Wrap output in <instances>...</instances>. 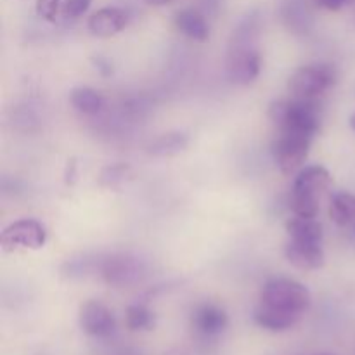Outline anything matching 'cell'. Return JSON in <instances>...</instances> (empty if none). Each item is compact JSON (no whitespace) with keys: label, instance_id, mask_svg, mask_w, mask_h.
Returning <instances> with one entry per match:
<instances>
[{"label":"cell","instance_id":"6da1fadb","mask_svg":"<svg viewBox=\"0 0 355 355\" xmlns=\"http://www.w3.org/2000/svg\"><path fill=\"white\" fill-rule=\"evenodd\" d=\"M260 23L252 14L238 24L229 42L227 76L236 85H250L262 69V55L259 51Z\"/></svg>","mask_w":355,"mask_h":355},{"label":"cell","instance_id":"7a4b0ae2","mask_svg":"<svg viewBox=\"0 0 355 355\" xmlns=\"http://www.w3.org/2000/svg\"><path fill=\"white\" fill-rule=\"evenodd\" d=\"M269 118L281 132H297L309 137H314L321 125L319 106L312 99L274 101L269 106Z\"/></svg>","mask_w":355,"mask_h":355},{"label":"cell","instance_id":"3957f363","mask_svg":"<svg viewBox=\"0 0 355 355\" xmlns=\"http://www.w3.org/2000/svg\"><path fill=\"white\" fill-rule=\"evenodd\" d=\"M262 304L270 307L283 309V311L304 314L311 307V291L302 283L288 277H276L267 281L262 290Z\"/></svg>","mask_w":355,"mask_h":355},{"label":"cell","instance_id":"277c9868","mask_svg":"<svg viewBox=\"0 0 355 355\" xmlns=\"http://www.w3.org/2000/svg\"><path fill=\"white\" fill-rule=\"evenodd\" d=\"M336 71L329 64H309L295 69L288 80V90L297 99H314L335 85Z\"/></svg>","mask_w":355,"mask_h":355},{"label":"cell","instance_id":"5b68a950","mask_svg":"<svg viewBox=\"0 0 355 355\" xmlns=\"http://www.w3.org/2000/svg\"><path fill=\"white\" fill-rule=\"evenodd\" d=\"M312 137L297 132H281L272 142V155L283 173L291 175L305 163L311 149Z\"/></svg>","mask_w":355,"mask_h":355},{"label":"cell","instance_id":"8992f818","mask_svg":"<svg viewBox=\"0 0 355 355\" xmlns=\"http://www.w3.org/2000/svg\"><path fill=\"white\" fill-rule=\"evenodd\" d=\"M47 241V231L44 225L35 218H23L7 225L0 234V243L6 250L10 248H30L38 250Z\"/></svg>","mask_w":355,"mask_h":355},{"label":"cell","instance_id":"52a82bcc","mask_svg":"<svg viewBox=\"0 0 355 355\" xmlns=\"http://www.w3.org/2000/svg\"><path fill=\"white\" fill-rule=\"evenodd\" d=\"M80 326L90 336H110L116 328V321L106 305L89 300L80 307Z\"/></svg>","mask_w":355,"mask_h":355},{"label":"cell","instance_id":"ba28073f","mask_svg":"<svg viewBox=\"0 0 355 355\" xmlns=\"http://www.w3.org/2000/svg\"><path fill=\"white\" fill-rule=\"evenodd\" d=\"M288 262L300 270H315L324 266V250L321 243H309L290 239L284 248Z\"/></svg>","mask_w":355,"mask_h":355},{"label":"cell","instance_id":"9c48e42d","mask_svg":"<svg viewBox=\"0 0 355 355\" xmlns=\"http://www.w3.org/2000/svg\"><path fill=\"white\" fill-rule=\"evenodd\" d=\"M89 31L96 37H113L127 28L128 16L120 7H104L94 12L87 21Z\"/></svg>","mask_w":355,"mask_h":355},{"label":"cell","instance_id":"30bf717a","mask_svg":"<svg viewBox=\"0 0 355 355\" xmlns=\"http://www.w3.org/2000/svg\"><path fill=\"white\" fill-rule=\"evenodd\" d=\"M300 318L302 314L270 307V305L262 304V302L253 312V319H255L257 324L263 329H269V331H286V329L293 328L300 321Z\"/></svg>","mask_w":355,"mask_h":355},{"label":"cell","instance_id":"8fae6325","mask_svg":"<svg viewBox=\"0 0 355 355\" xmlns=\"http://www.w3.org/2000/svg\"><path fill=\"white\" fill-rule=\"evenodd\" d=\"M227 314L224 309L214 304H203L194 311L193 324L196 331L205 336H217L227 328Z\"/></svg>","mask_w":355,"mask_h":355},{"label":"cell","instance_id":"7c38bea8","mask_svg":"<svg viewBox=\"0 0 355 355\" xmlns=\"http://www.w3.org/2000/svg\"><path fill=\"white\" fill-rule=\"evenodd\" d=\"M141 266L128 257H111L103 263V277L113 286H123L139 279Z\"/></svg>","mask_w":355,"mask_h":355},{"label":"cell","instance_id":"4fadbf2b","mask_svg":"<svg viewBox=\"0 0 355 355\" xmlns=\"http://www.w3.org/2000/svg\"><path fill=\"white\" fill-rule=\"evenodd\" d=\"M331 184V175H329L328 170L321 165H311L305 166L304 170H300L293 182V189L298 193H307L312 196H318L322 191L328 189V186Z\"/></svg>","mask_w":355,"mask_h":355},{"label":"cell","instance_id":"5bb4252c","mask_svg":"<svg viewBox=\"0 0 355 355\" xmlns=\"http://www.w3.org/2000/svg\"><path fill=\"white\" fill-rule=\"evenodd\" d=\"M177 30L187 38L196 42H207L210 37V28L207 19L194 9H184L175 16Z\"/></svg>","mask_w":355,"mask_h":355},{"label":"cell","instance_id":"9a60e30c","mask_svg":"<svg viewBox=\"0 0 355 355\" xmlns=\"http://www.w3.org/2000/svg\"><path fill=\"white\" fill-rule=\"evenodd\" d=\"M187 146H189V137L184 132H168L155 139L148 146V153L156 158H170L182 153Z\"/></svg>","mask_w":355,"mask_h":355},{"label":"cell","instance_id":"2e32d148","mask_svg":"<svg viewBox=\"0 0 355 355\" xmlns=\"http://www.w3.org/2000/svg\"><path fill=\"white\" fill-rule=\"evenodd\" d=\"M286 232L290 239L309 243H322V225L319 220L309 217H297L286 222Z\"/></svg>","mask_w":355,"mask_h":355},{"label":"cell","instance_id":"e0dca14e","mask_svg":"<svg viewBox=\"0 0 355 355\" xmlns=\"http://www.w3.org/2000/svg\"><path fill=\"white\" fill-rule=\"evenodd\" d=\"M69 101H71V106L83 114L99 113L104 104L103 96L97 90L90 89V87H76V89H73L71 94H69Z\"/></svg>","mask_w":355,"mask_h":355},{"label":"cell","instance_id":"ac0fdd59","mask_svg":"<svg viewBox=\"0 0 355 355\" xmlns=\"http://www.w3.org/2000/svg\"><path fill=\"white\" fill-rule=\"evenodd\" d=\"M329 217L335 224L349 225L355 218V196L350 193H336L329 203Z\"/></svg>","mask_w":355,"mask_h":355},{"label":"cell","instance_id":"d6986e66","mask_svg":"<svg viewBox=\"0 0 355 355\" xmlns=\"http://www.w3.org/2000/svg\"><path fill=\"white\" fill-rule=\"evenodd\" d=\"M290 208L297 217H309L315 218L319 214V203L318 196H312L307 193H298V191H291L290 196Z\"/></svg>","mask_w":355,"mask_h":355},{"label":"cell","instance_id":"ffe728a7","mask_svg":"<svg viewBox=\"0 0 355 355\" xmlns=\"http://www.w3.org/2000/svg\"><path fill=\"white\" fill-rule=\"evenodd\" d=\"M127 328L132 331H146L155 326V315L144 305H130L125 314Z\"/></svg>","mask_w":355,"mask_h":355},{"label":"cell","instance_id":"44dd1931","mask_svg":"<svg viewBox=\"0 0 355 355\" xmlns=\"http://www.w3.org/2000/svg\"><path fill=\"white\" fill-rule=\"evenodd\" d=\"M132 168L125 163H118V165H110L101 172L99 184L103 187H116L123 184L125 180L130 177Z\"/></svg>","mask_w":355,"mask_h":355},{"label":"cell","instance_id":"7402d4cb","mask_svg":"<svg viewBox=\"0 0 355 355\" xmlns=\"http://www.w3.org/2000/svg\"><path fill=\"white\" fill-rule=\"evenodd\" d=\"M61 0H37V14L45 21H55Z\"/></svg>","mask_w":355,"mask_h":355},{"label":"cell","instance_id":"603a6c76","mask_svg":"<svg viewBox=\"0 0 355 355\" xmlns=\"http://www.w3.org/2000/svg\"><path fill=\"white\" fill-rule=\"evenodd\" d=\"M90 3H92V0H64L62 10H64V16L80 17L89 10Z\"/></svg>","mask_w":355,"mask_h":355},{"label":"cell","instance_id":"cb8c5ba5","mask_svg":"<svg viewBox=\"0 0 355 355\" xmlns=\"http://www.w3.org/2000/svg\"><path fill=\"white\" fill-rule=\"evenodd\" d=\"M350 0H318V6L328 10H340L345 7Z\"/></svg>","mask_w":355,"mask_h":355},{"label":"cell","instance_id":"d4e9b609","mask_svg":"<svg viewBox=\"0 0 355 355\" xmlns=\"http://www.w3.org/2000/svg\"><path fill=\"white\" fill-rule=\"evenodd\" d=\"M94 61H96V64H99V69H103V68H106V66H110V62L104 61L103 58H97V59H94ZM110 73H111V68H107L106 69V75H110Z\"/></svg>","mask_w":355,"mask_h":355},{"label":"cell","instance_id":"484cf974","mask_svg":"<svg viewBox=\"0 0 355 355\" xmlns=\"http://www.w3.org/2000/svg\"><path fill=\"white\" fill-rule=\"evenodd\" d=\"M146 2L149 3V6H166V3H170L172 0H146Z\"/></svg>","mask_w":355,"mask_h":355},{"label":"cell","instance_id":"4316f807","mask_svg":"<svg viewBox=\"0 0 355 355\" xmlns=\"http://www.w3.org/2000/svg\"><path fill=\"white\" fill-rule=\"evenodd\" d=\"M350 127H352L354 128V130H355V113L352 114V116H350Z\"/></svg>","mask_w":355,"mask_h":355}]
</instances>
